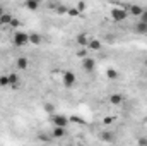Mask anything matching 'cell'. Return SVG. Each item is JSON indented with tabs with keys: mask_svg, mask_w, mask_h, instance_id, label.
I'll return each instance as SVG.
<instances>
[{
	"mask_svg": "<svg viewBox=\"0 0 147 146\" xmlns=\"http://www.w3.org/2000/svg\"><path fill=\"white\" fill-rule=\"evenodd\" d=\"M19 24H21V23H19V19H14V17H12L10 26H12V28H19Z\"/></svg>",
	"mask_w": 147,
	"mask_h": 146,
	"instance_id": "83f0119b",
	"label": "cell"
},
{
	"mask_svg": "<svg viewBox=\"0 0 147 146\" xmlns=\"http://www.w3.org/2000/svg\"><path fill=\"white\" fill-rule=\"evenodd\" d=\"M69 120H70V122H75V124H80V126L86 124V120H82V117H79V115H72V117H69Z\"/></svg>",
	"mask_w": 147,
	"mask_h": 146,
	"instance_id": "ac0fdd59",
	"label": "cell"
},
{
	"mask_svg": "<svg viewBox=\"0 0 147 146\" xmlns=\"http://www.w3.org/2000/svg\"><path fill=\"white\" fill-rule=\"evenodd\" d=\"M10 21H12V16L9 12H3L0 16V26H10Z\"/></svg>",
	"mask_w": 147,
	"mask_h": 146,
	"instance_id": "5bb4252c",
	"label": "cell"
},
{
	"mask_svg": "<svg viewBox=\"0 0 147 146\" xmlns=\"http://www.w3.org/2000/svg\"><path fill=\"white\" fill-rule=\"evenodd\" d=\"M127 10H128V14H130V16H135V17H139V16L142 14L144 7H140V5H137V3H132V5H128V7H127Z\"/></svg>",
	"mask_w": 147,
	"mask_h": 146,
	"instance_id": "9c48e42d",
	"label": "cell"
},
{
	"mask_svg": "<svg viewBox=\"0 0 147 146\" xmlns=\"http://www.w3.org/2000/svg\"><path fill=\"white\" fill-rule=\"evenodd\" d=\"M94 67H96V60H94V59H91L89 55L82 59V69H84L86 72H92Z\"/></svg>",
	"mask_w": 147,
	"mask_h": 146,
	"instance_id": "5b68a950",
	"label": "cell"
},
{
	"mask_svg": "<svg viewBox=\"0 0 147 146\" xmlns=\"http://www.w3.org/2000/svg\"><path fill=\"white\" fill-rule=\"evenodd\" d=\"M39 3H41V2H38V0H26V2H24V7H26L28 10H31V12H36L38 9H39Z\"/></svg>",
	"mask_w": 147,
	"mask_h": 146,
	"instance_id": "8fae6325",
	"label": "cell"
},
{
	"mask_svg": "<svg viewBox=\"0 0 147 146\" xmlns=\"http://www.w3.org/2000/svg\"><path fill=\"white\" fill-rule=\"evenodd\" d=\"M139 21H140V23H146V24H147V9H144V10H142V14L139 16Z\"/></svg>",
	"mask_w": 147,
	"mask_h": 146,
	"instance_id": "cb8c5ba5",
	"label": "cell"
},
{
	"mask_svg": "<svg viewBox=\"0 0 147 146\" xmlns=\"http://www.w3.org/2000/svg\"><path fill=\"white\" fill-rule=\"evenodd\" d=\"M89 40H91V36H89L87 33H79V35L75 36V43H77L79 46L86 48V46H87V43H89Z\"/></svg>",
	"mask_w": 147,
	"mask_h": 146,
	"instance_id": "52a82bcc",
	"label": "cell"
},
{
	"mask_svg": "<svg viewBox=\"0 0 147 146\" xmlns=\"http://www.w3.org/2000/svg\"><path fill=\"white\" fill-rule=\"evenodd\" d=\"M127 17H128V10L127 9H120V7L111 9V19L115 23H123V21H127Z\"/></svg>",
	"mask_w": 147,
	"mask_h": 146,
	"instance_id": "7a4b0ae2",
	"label": "cell"
},
{
	"mask_svg": "<svg viewBox=\"0 0 147 146\" xmlns=\"http://www.w3.org/2000/svg\"><path fill=\"white\" fill-rule=\"evenodd\" d=\"M75 81H77V76H75L72 71H65V72H62V83H63L65 88H74Z\"/></svg>",
	"mask_w": 147,
	"mask_h": 146,
	"instance_id": "3957f363",
	"label": "cell"
},
{
	"mask_svg": "<svg viewBox=\"0 0 147 146\" xmlns=\"http://www.w3.org/2000/svg\"><path fill=\"white\" fill-rule=\"evenodd\" d=\"M45 112H48V113H53V112H55V107H53L51 103H45Z\"/></svg>",
	"mask_w": 147,
	"mask_h": 146,
	"instance_id": "4316f807",
	"label": "cell"
},
{
	"mask_svg": "<svg viewBox=\"0 0 147 146\" xmlns=\"http://www.w3.org/2000/svg\"><path fill=\"white\" fill-rule=\"evenodd\" d=\"M101 46H103V43L98 38H91L89 43H87V50L89 52H98V50H101Z\"/></svg>",
	"mask_w": 147,
	"mask_h": 146,
	"instance_id": "ba28073f",
	"label": "cell"
},
{
	"mask_svg": "<svg viewBox=\"0 0 147 146\" xmlns=\"http://www.w3.org/2000/svg\"><path fill=\"white\" fill-rule=\"evenodd\" d=\"M67 14H69L70 17H77V16H79L80 12L77 10V7H69V10H67Z\"/></svg>",
	"mask_w": 147,
	"mask_h": 146,
	"instance_id": "7402d4cb",
	"label": "cell"
},
{
	"mask_svg": "<svg viewBox=\"0 0 147 146\" xmlns=\"http://www.w3.org/2000/svg\"><path fill=\"white\" fill-rule=\"evenodd\" d=\"M67 10H69V7H67L65 3H58V5H55V12H57L58 16H65Z\"/></svg>",
	"mask_w": 147,
	"mask_h": 146,
	"instance_id": "e0dca14e",
	"label": "cell"
},
{
	"mask_svg": "<svg viewBox=\"0 0 147 146\" xmlns=\"http://www.w3.org/2000/svg\"><path fill=\"white\" fill-rule=\"evenodd\" d=\"M139 145L146 146V145H147V138H140V139H139Z\"/></svg>",
	"mask_w": 147,
	"mask_h": 146,
	"instance_id": "f1b7e54d",
	"label": "cell"
},
{
	"mask_svg": "<svg viewBox=\"0 0 147 146\" xmlns=\"http://www.w3.org/2000/svg\"><path fill=\"white\" fill-rule=\"evenodd\" d=\"M142 64H144V65H146V67H147V57H146V59H144V62H142Z\"/></svg>",
	"mask_w": 147,
	"mask_h": 146,
	"instance_id": "4dcf8cb0",
	"label": "cell"
},
{
	"mask_svg": "<svg viewBox=\"0 0 147 146\" xmlns=\"http://www.w3.org/2000/svg\"><path fill=\"white\" fill-rule=\"evenodd\" d=\"M16 67H17L19 71H24V69L29 67V60H28L26 57H19V59L16 60Z\"/></svg>",
	"mask_w": 147,
	"mask_h": 146,
	"instance_id": "30bf717a",
	"label": "cell"
},
{
	"mask_svg": "<svg viewBox=\"0 0 147 146\" xmlns=\"http://www.w3.org/2000/svg\"><path fill=\"white\" fill-rule=\"evenodd\" d=\"M110 103L111 105H121V103H123V96H121L120 93H113L110 96Z\"/></svg>",
	"mask_w": 147,
	"mask_h": 146,
	"instance_id": "4fadbf2b",
	"label": "cell"
},
{
	"mask_svg": "<svg viewBox=\"0 0 147 146\" xmlns=\"http://www.w3.org/2000/svg\"><path fill=\"white\" fill-rule=\"evenodd\" d=\"M0 86H2V88H5V86H10L9 76H0Z\"/></svg>",
	"mask_w": 147,
	"mask_h": 146,
	"instance_id": "ffe728a7",
	"label": "cell"
},
{
	"mask_svg": "<svg viewBox=\"0 0 147 146\" xmlns=\"http://www.w3.org/2000/svg\"><path fill=\"white\" fill-rule=\"evenodd\" d=\"M113 122H115V117H111V115H108V117L103 119V124H106V126H110V124H113Z\"/></svg>",
	"mask_w": 147,
	"mask_h": 146,
	"instance_id": "484cf974",
	"label": "cell"
},
{
	"mask_svg": "<svg viewBox=\"0 0 147 146\" xmlns=\"http://www.w3.org/2000/svg\"><path fill=\"white\" fill-rule=\"evenodd\" d=\"M3 12H5V9H3V7H2V5H0V16H2V14H3Z\"/></svg>",
	"mask_w": 147,
	"mask_h": 146,
	"instance_id": "f546056e",
	"label": "cell"
},
{
	"mask_svg": "<svg viewBox=\"0 0 147 146\" xmlns=\"http://www.w3.org/2000/svg\"><path fill=\"white\" fill-rule=\"evenodd\" d=\"M38 2H41V0H38Z\"/></svg>",
	"mask_w": 147,
	"mask_h": 146,
	"instance_id": "1f68e13d",
	"label": "cell"
},
{
	"mask_svg": "<svg viewBox=\"0 0 147 146\" xmlns=\"http://www.w3.org/2000/svg\"><path fill=\"white\" fill-rule=\"evenodd\" d=\"M75 7H77V10H79V12H84V10L87 9V5H86V2H84V0L77 2V5H75Z\"/></svg>",
	"mask_w": 147,
	"mask_h": 146,
	"instance_id": "603a6c76",
	"label": "cell"
},
{
	"mask_svg": "<svg viewBox=\"0 0 147 146\" xmlns=\"http://www.w3.org/2000/svg\"><path fill=\"white\" fill-rule=\"evenodd\" d=\"M99 138H101V141H115V138L111 134H108V132H101Z\"/></svg>",
	"mask_w": 147,
	"mask_h": 146,
	"instance_id": "44dd1931",
	"label": "cell"
},
{
	"mask_svg": "<svg viewBox=\"0 0 147 146\" xmlns=\"http://www.w3.org/2000/svg\"><path fill=\"white\" fill-rule=\"evenodd\" d=\"M12 41L16 46H26L29 43V33H24V31H16L14 36H12Z\"/></svg>",
	"mask_w": 147,
	"mask_h": 146,
	"instance_id": "6da1fadb",
	"label": "cell"
},
{
	"mask_svg": "<svg viewBox=\"0 0 147 146\" xmlns=\"http://www.w3.org/2000/svg\"><path fill=\"white\" fill-rule=\"evenodd\" d=\"M65 136H67V127H60V126L53 127V131H51L53 139H60V138H65Z\"/></svg>",
	"mask_w": 147,
	"mask_h": 146,
	"instance_id": "8992f818",
	"label": "cell"
},
{
	"mask_svg": "<svg viewBox=\"0 0 147 146\" xmlns=\"http://www.w3.org/2000/svg\"><path fill=\"white\" fill-rule=\"evenodd\" d=\"M135 33H139V35H146L147 33V24L146 23H140V21H139V23L135 24Z\"/></svg>",
	"mask_w": 147,
	"mask_h": 146,
	"instance_id": "2e32d148",
	"label": "cell"
},
{
	"mask_svg": "<svg viewBox=\"0 0 147 146\" xmlns=\"http://www.w3.org/2000/svg\"><path fill=\"white\" fill-rule=\"evenodd\" d=\"M9 81H10V86H17L19 76H17V74H9Z\"/></svg>",
	"mask_w": 147,
	"mask_h": 146,
	"instance_id": "d6986e66",
	"label": "cell"
},
{
	"mask_svg": "<svg viewBox=\"0 0 147 146\" xmlns=\"http://www.w3.org/2000/svg\"><path fill=\"white\" fill-rule=\"evenodd\" d=\"M51 122L55 126H60V127H67L69 126V117L63 115V113H51Z\"/></svg>",
	"mask_w": 147,
	"mask_h": 146,
	"instance_id": "277c9868",
	"label": "cell"
},
{
	"mask_svg": "<svg viewBox=\"0 0 147 146\" xmlns=\"http://www.w3.org/2000/svg\"><path fill=\"white\" fill-rule=\"evenodd\" d=\"M106 77H108L110 81H116V79L120 77V72H118L116 69H113V67H110V69H106Z\"/></svg>",
	"mask_w": 147,
	"mask_h": 146,
	"instance_id": "9a60e30c",
	"label": "cell"
},
{
	"mask_svg": "<svg viewBox=\"0 0 147 146\" xmlns=\"http://www.w3.org/2000/svg\"><path fill=\"white\" fill-rule=\"evenodd\" d=\"M41 41H43V36L39 35V33H36V31H33V33H29V43L31 45H41Z\"/></svg>",
	"mask_w": 147,
	"mask_h": 146,
	"instance_id": "7c38bea8",
	"label": "cell"
},
{
	"mask_svg": "<svg viewBox=\"0 0 147 146\" xmlns=\"http://www.w3.org/2000/svg\"><path fill=\"white\" fill-rule=\"evenodd\" d=\"M87 53H89V50H87V46H86V50H79V52H77V57H79V59H84V57H87Z\"/></svg>",
	"mask_w": 147,
	"mask_h": 146,
	"instance_id": "d4e9b609",
	"label": "cell"
}]
</instances>
